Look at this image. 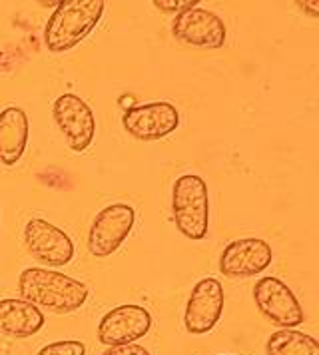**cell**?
I'll use <instances>...</instances> for the list:
<instances>
[{
  "label": "cell",
  "mask_w": 319,
  "mask_h": 355,
  "mask_svg": "<svg viewBox=\"0 0 319 355\" xmlns=\"http://www.w3.org/2000/svg\"><path fill=\"white\" fill-rule=\"evenodd\" d=\"M20 300L52 313H72L86 304L88 288L70 275L46 268H28L18 277Z\"/></svg>",
  "instance_id": "1"
},
{
  "label": "cell",
  "mask_w": 319,
  "mask_h": 355,
  "mask_svg": "<svg viewBox=\"0 0 319 355\" xmlns=\"http://www.w3.org/2000/svg\"><path fill=\"white\" fill-rule=\"evenodd\" d=\"M104 0H64L44 28V44L50 52L62 54L74 49L94 31L104 15Z\"/></svg>",
  "instance_id": "2"
},
{
  "label": "cell",
  "mask_w": 319,
  "mask_h": 355,
  "mask_svg": "<svg viewBox=\"0 0 319 355\" xmlns=\"http://www.w3.org/2000/svg\"><path fill=\"white\" fill-rule=\"evenodd\" d=\"M172 211L175 227L190 240H204L209 226V196L206 182L186 174L174 182Z\"/></svg>",
  "instance_id": "3"
},
{
  "label": "cell",
  "mask_w": 319,
  "mask_h": 355,
  "mask_svg": "<svg viewBox=\"0 0 319 355\" xmlns=\"http://www.w3.org/2000/svg\"><path fill=\"white\" fill-rule=\"evenodd\" d=\"M136 211L128 204H112L96 214L88 232V250L96 258L112 256L130 236Z\"/></svg>",
  "instance_id": "4"
},
{
  "label": "cell",
  "mask_w": 319,
  "mask_h": 355,
  "mask_svg": "<svg viewBox=\"0 0 319 355\" xmlns=\"http://www.w3.org/2000/svg\"><path fill=\"white\" fill-rule=\"evenodd\" d=\"M254 302L259 313L282 329H293L305 320L295 293L277 277H261L255 284Z\"/></svg>",
  "instance_id": "5"
},
{
  "label": "cell",
  "mask_w": 319,
  "mask_h": 355,
  "mask_svg": "<svg viewBox=\"0 0 319 355\" xmlns=\"http://www.w3.org/2000/svg\"><path fill=\"white\" fill-rule=\"evenodd\" d=\"M24 243L32 258L48 268H62L74 258L70 236L40 218H32L24 226Z\"/></svg>",
  "instance_id": "6"
},
{
  "label": "cell",
  "mask_w": 319,
  "mask_h": 355,
  "mask_svg": "<svg viewBox=\"0 0 319 355\" xmlns=\"http://www.w3.org/2000/svg\"><path fill=\"white\" fill-rule=\"evenodd\" d=\"M56 126L62 132L70 150L84 152L96 136V118L92 108L76 94H62L52 106Z\"/></svg>",
  "instance_id": "7"
},
{
  "label": "cell",
  "mask_w": 319,
  "mask_h": 355,
  "mask_svg": "<svg viewBox=\"0 0 319 355\" xmlns=\"http://www.w3.org/2000/svg\"><path fill=\"white\" fill-rule=\"evenodd\" d=\"M122 126L136 140L156 142L178 130L180 112L170 102H148L124 112Z\"/></svg>",
  "instance_id": "8"
},
{
  "label": "cell",
  "mask_w": 319,
  "mask_h": 355,
  "mask_svg": "<svg viewBox=\"0 0 319 355\" xmlns=\"http://www.w3.org/2000/svg\"><path fill=\"white\" fill-rule=\"evenodd\" d=\"M172 34L178 42L198 49H222L227 38L222 18L212 10L198 6L175 17Z\"/></svg>",
  "instance_id": "9"
},
{
  "label": "cell",
  "mask_w": 319,
  "mask_h": 355,
  "mask_svg": "<svg viewBox=\"0 0 319 355\" xmlns=\"http://www.w3.org/2000/svg\"><path fill=\"white\" fill-rule=\"evenodd\" d=\"M152 327V315L142 306H118L110 309L98 325V341L106 347L126 345L142 339Z\"/></svg>",
  "instance_id": "10"
},
{
  "label": "cell",
  "mask_w": 319,
  "mask_h": 355,
  "mask_svg": "<svg viewBox=\"0 0 319 355\" xmlns=\"http://www.w3.org/2000/svg\"><path fill=\"white\" fill-rule=\"evenodd\" d=\"M223 311V288L214 277L200 279L190 293L184 325L193 336L207 334L220 322Z\"/></svg>",
  "instance_id": "11"
},
{
  "label": "cell",
  "mask_w": 319,
  "mask_h": 355,
  "mask_svg": "<svg viewBox=\"0 0 319 355\" xmlns=\"http://www.w3.org/2000/svg\"><path fill=\"white\" fill-rule=\"evenodd\" d=\"M273 252L266 240L243 238L227 243L220 256V272L225 277H254L270 268Z\"/></svg>",
  "instance_id": "12"
},
{
  "label": "cell",
  "mask_w": 319,
  "mask_h": 355,
  "mask_svg": "<svg viewBox=\"0 0 319 355\" xmlns=\"http://www.w3.org/2000/svg\"><path fill=\"white\" fill-rule=\"evenodd\" d=\"M44 325V313L24 300H0V334L10 338H31Z\"/></svg>",
  "instance_id": "13"
},
{
  "label": "cell",
  "mask_w": 319,
  "mask_h": 355,
  "mask_svg": "<svg viewBox=\"0 0 319 355\" xmlns=\"http://www.w3.org/2000/svg\"><path fill=\"white\" fill-rule=\"evenodd\" d=\"M28 116L22 108L10 106L0 112V162L15 166L28 144Z\"/></svg>",
  "instance_id": "14"
},
{
  "label": "cell",
  "mask_w": 319,
  "mask_h": 355,
  "mask_svg": "<svg viewBox=\"0 0 319 355\" xmlns=\"http://www.w3.org/2000/svg\"><path fill=\"white\" fill-rule=\"evenodd\" d=\"M268 355H319L316 338L298 329H279L271 334L266 345Z\"/></svg>",
  "instance_id": "15"
},
{
  "label": "cell",
  "mask_w": 319,
  "mask_h": 355,
  "mask_svg": "<svg viewBox=\"0 0 319 355\" xmlns=\"http://www.w3.org/2000/svg\"><path fill=\"white\" fill-rule=\"evenodd\" d=\"M36 355H86V345L76 339L54 341V343L44 345Z\"/></svg>",
  "instance_id": "16"
},
{
  "label": "cell",
  "mask_w": 319,
  "mask_h": 355,
  "mask_svg": "<svg viewBox=\"0 0 319 355\" xmlns=\"http://www.w3.org/2000/svg\"><path fill=\"white\" fill-rule=\"evenodd\" d=\"M198 4H200L198 0H154V6H158L164 12H175V17L196 8Z\"/></svg>",
  "instance_id": "17"
},
{
  "label": "cell",
  "mask_w": 319,
  "mask_h": 355,
  "mask_svg": "<svg viewBox=\"0 0 319 355\" xmlns=\"http://www.w3.org/2000/svg\"><path fill=\"white\" fill-rule=\"evenodd\" d=\"M102 355H150V352L138 345V343H126V345H114L108 347Z\"/></svg>",
  "instance_id": "18"
},
{
  "label": "cell",
  "mask_w": 319,
  "mask_h": 355,
  "mask_svg": "<svg viewBox=\"0 0 319 355\" xmlns=\"http://www.w3.org/2000/svg\"><path fill=\"white\" fill-rule=\"evenodd\" d=\"M302 6V10L309 12L311 17H319V2L318 0H311V2H298Z\"/></svg>",
  "instance_id": "19"
}]
</instances>
